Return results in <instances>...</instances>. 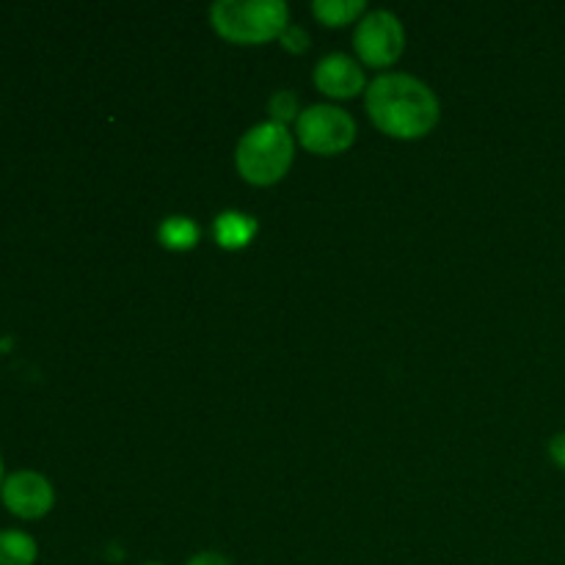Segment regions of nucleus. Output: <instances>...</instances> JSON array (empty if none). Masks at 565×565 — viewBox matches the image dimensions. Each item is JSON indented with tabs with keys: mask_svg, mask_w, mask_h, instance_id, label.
<instances>
[{
	"mask_svg": "<svg viewBox=\"0 0 565 565\" xmlns=\"http://www.w3.org/2000/svg\"><path fill=\"white\" fill-rule=\"evenodd\" d=\"M364 108L370 121L384 136L397 141H417L439 125L441 105L434 88L406 72H390L375 77L364 92Z\"/></svg>",
	"mask_w": 565,
	"mask_h": 565,
	"instance_id": "nucleus-1",
	"label": "nucleus"
},
{
	"mask_svg": "<svg viewBox=\"0 0 565 565\" xmlns=\"http://www.w3.org/2000/svg\"><path fill=\"white\" fill-rule=\"evenodd\" d=\"M296 158V136L290 127L276 121H259L243 132L235 149L237 174L254 188H270L281 182Z\"/></svg>",
	"mask_w": 565,
	"mask_h": 565,
	"instance_id": "nucleus-2",
	"label": "nucleus"
},
{
	"mask_svg": "<svg viewBox=\"0 0 565 565\" xmlns=\"http://www.w3.org/2000/svg\"><path fill=\"white\" fill-rule=\"evenodd\" d=\"M270 121L276 125H290V121H298L301 116V108H298V97L292 92H279L270 97Z\"/></svg>",
	"mask_w": 565,
	"mask_h": 565,
	"instance_id": "nucleus-12",
	"label": "nucleus"
},
{
	"mask_svg": "<svg viewBox=\"0 0 565 565\" xmlns=\"http://www.w3.org/2000/svg\"><path fill=\"white\" fill-rule=\"evenodd\" d=\"M39 546L33 535L22 530H0V565H33Z\"/></svg>",
	"mask_w": 565,
	"mask_h": 565,
	"instance_id": "nucleus-11",
	"label": "nucleus"
},
{
	"mask_svg": "<svg viewBox=\"0 0 565 565\" xmlns=\"http://www.w3.org/2000/svg\"><path fill=\"white\" fill-rule=\"evenodd\" d=\"M315 86L329 99H351L356 94L367 92L370 83L359 61H353L345 53H331L315 66Z\"/></svg>",
	"mask_w": 565,
	"mask_h": 565,
	"instance_id": "nucleus-7",
	"label": "nucleus"
},
{
	"mask_svg": "<svg viewBox=\"0 0 565 565\" xmlns=\"http://www.w3.org/2000/svg\"><path fill=\"white\" fill-rule=\"evenodd\" d=\"M550 458L565 472V430H561V434H555L550 439Z\"/></svg>",
	"mask_w": 565,
	"mask_h": 565,
	"instance_id": "nucleus-14",
	"label": "nucleus"
},
{
	"mask_svg": "<svg viewBox=\"0 0 565 565\" xmlns=\"http://www.w3.org/2000/svg\"><path fill=\"white\" fill-rule=\"evenodd\" d=\"M0 500L3 508L17 519H42L53 511L55 505V489L42 472H33V469H20V472L9 475L0 486Z\"/></svg>",
	"mask_w": 565,
	"mask_h": 565,
	"instance_id": "nucleus-6",
	"label": "nucleus"
},
{
	"mask_svg": "<svg viewBox=\"0 0 565 565\" xmlns=\"http://www.w3.org/2000/svg\"><path fill=\"white\" fill-rule=\"evenodd\" d=\"M213 232L221 248H226V252H241V248H246L257 237L259 224L254 215L241 213V210H226V213H221L215 218Z\"/></svg>",
	"mask_w": 565,
	"mask_h": 565,
	"instance_id": "nucleus-8",
	"label": "nucleus"
},
{
	"mask_svg": "<svg viewBox=\"0 0 565 565\" xmlns=\"http://www.w3.org/2000/svg\"><path fill=\"white\" fill-rule=\"evenodd\" d=\"M143 565H163V563H143Z\"/></svg>",
	"mask_w": 565,
	"mask_h": 565,
	"instance_id": "nucleus-17",
	"label": "nucleus"
},
{
	"mask_svg": "<svg viewBox=\"0 0 565 565\" xmlns=\"http://www.w3.org/2000/svg\"><path fill=\"white\" fill-rule=\"evenodd\" d=\"M3 480H6L3 478V458H0V486H3Z\"/></svg>",
	"mask_w": 565,
	"mask_h": 565,
	"instance_id": "nucleus-16",
	"label": "nucleus"
},
{
	"mask_svg": "<svg viewBox=\"0 0 565 565\" xmlns=\"http://www.w3.org/2000/svg\"><path fill=\"white\" fill-rule=\"evenodd\" d=\"M210 25L232 44H265L290 28V6L281 0H218L210 6Z\"/></svg>",
	"mask_w": 565,
	"mask_h": 565,
	"instance_id": "nucleus-3",
	"label": "nucleus"
},
{
	"mask_svg": "<svg viewBox=\"0 0 565 565\" xmlns=\"http://www.w3.org/2000/svg\"><path fill=\"white\" fill-rule=\"evenodd\" d=\"M188 565H232L221 552H202V555H193Z\"/></svg>",
	"mask_w": 565,
	"mask_h": 565,
	"instance_id": "nucleus-15",
	"label": "nucleus"
},
{
	"mask_svg": "<svg viewBox=\"0 0 565 565\" xmlns=\"http://www.w3.org/2000/svg\"><path fill=\"white\" fill-rule=\"evenodd\" d=\"M279 42H281V47L287 50V53L301 55V53H307V50H309V33L303 31L301 25H296V22H290V28L281 33Z\"/></svg>",
	"mask_w": 565,
	"mask_h": 565,
	"instance_id": "nucleus-13",
	"label": "nucleus"
},
{
	"mask_svg": "<svg viewBox=\"0 0 565 565\" xmlns=\"http://www.w3.org/2000/svg\"><path fill=\"white\" fill-rule=\"evenodd\" d=\"M353 50L364 66L386 70L406 50V31L392 11H367L353 31Z\"/></svg>",
	"mask_w": 565,
	"mask_h": 565,
	"instance_id": "nucleus-5",
	"label": "nucleus"
},
{
	"mask_svg": "<svg viewBox=\"0 0 565 565\" xmlns=\"http://www.w3.org/2000/svg\"><path fill=\"white\" fill-rule=\"evenodd\" d=\"M199 237H202V232H199L196 221L188 218V215H169L158 230L160 246L169 248V252H191V248H196Z\"/></svg>",
	"mask_w": 565,
	"mask_h": 565,
	"instance_id": "nucleus-9",
	"label": "nucleus"
},
{
	"mask_svg": "<svg viewBox=\"0 0 565 565\" xmlns=\"http://www.w3.org/2000/svg\"><path fill=\"white\" fill-rule=\"evenodd\" d=\"M296 141L320 158L342 154L356 141V121L340 105H309L296 121Z\"/></svg>",
	"mask_w": 565,
	"mask_h": 565,
	"instance_id": "nucleus-4",
	"label": "nucleus"
},
{
	"mask_svg": "<svg viewBox=\"0 0 565 565\" xmlns=\"http://www.w3.org/2000/svg\"><path fill=\"white\" fill-rule=\"evenodd\" d=\"M312 14L318 17L320 25L345 28L362 14H367V6H364V0H315Z\"/></svg>",
	"mask_w": 565,
	"mask_h": 565,
	"instance_id": "nucleus-10",
	"label": "nucleus"
}]
</instances>
